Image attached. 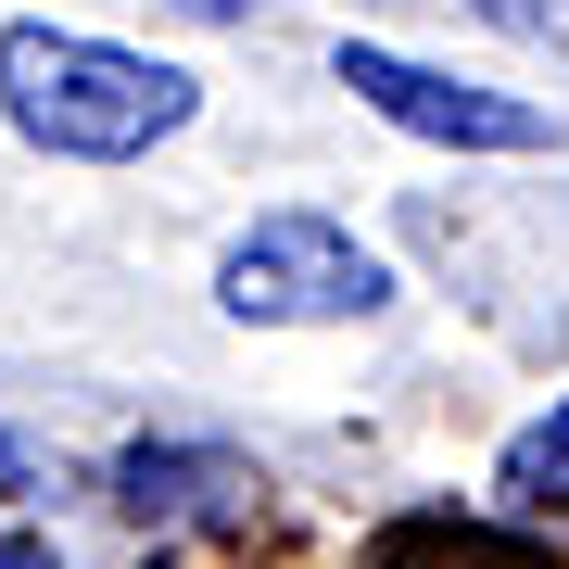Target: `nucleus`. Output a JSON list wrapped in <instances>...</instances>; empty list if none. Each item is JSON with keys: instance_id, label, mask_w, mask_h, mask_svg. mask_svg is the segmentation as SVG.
I'll use <instances>...</instances> for the list:
<instances>
[{"instance_id": "39448f33", "label": "nucleus", "mask_w": 569, "mask_h": 569, "mask_svg": "<svg viewBox=\"0 0 569 569\" xmlns=\"http://www.w3.org/2000/svg\"><path fill=\"white\" fill-rule=\"evenodd\" d=\"M367 569H569V557H545V545L507 531V519H406Z\"/></svg>"}, {"instance_id": "f257e3e1", "label": "nucleus", "mask_w": 569, "mask_h": 569, "mask_svg": "<svg viewBox=\"0 0 569 569\" xmlns=\"http://www.w3.org/2000/svg\"><path fill=\"white\" fill-rule=\"evenodd\" d=\"M0 114L51 164H140L203 114V77L89 26H0Z\"/></svg>"}, {"instance_id": "423d86ee", "label": "nucleus", "mask_w": 569, "mask_h": 569, "mask_svg": "<svg viewBox=\"0 0 569 569\" xmlns=\"http://www.w3.org/2000/svg\"><path fill=\"white\" fill-rule=\"evenodd\" d=\"M493 493H507L519 519H545V507H569V392H557V406H545V418L519 430L507 456H493Z\"/></svg>"}, {"instance_id": "20e7f679", "label": "nucleus", "mask_w": 569, "mask_h": 569, "mask_svg": "<svg viewBox=\"0 0 569 569\" xmlns=\"http://www.w3.org/2000/svg\"><path fill=\"white\" fill-rule=\"evenodd\" d=\"M253 456L228 443H127L114 456V507L140 531H190V519H253Z\"/></svg>"}, {"instance_id": "f03ea898", "label": "nucleus", "mask_w": 569, "mask_h": 569, "mask_svg": "<svg viewBox=\"0 0 569 569\" xmlns=\"http://www.w3.org/2000/svg\"><path fill=\"white\" fill-rule=\"evenodd\" d=\"M216 305L241 329H342V317H380L392 305V266L367 253L342 216L291 203V216H253L241 241L216 253Z\"/></svg>"}, {"instance_id": "6e6552de", "label": "nucleus", "mask_w": 569, "mask_h": 569, "mask_svg": "<svg viewBox=\"0 0 569 569\" xmlns=\"http://www.w3.org/2000/svg\"><path fill=\"white\" fill-rule=\"evenodd\" d=\"M178 13H190V26H253L266 0H178Z\"/></svg>"}, {"instance_id": "7ed1b4c3", "label": "nucleus", "mask_w": 569, "mask_h": 569, "mask_svg": "<svg viewBox=\"0 0 569 569\" xmlns=\"http://www.w3.org/2000/svg\"><path fill=\"white\" fill-rule=\"evenodd\" d=\"M342 89L380 127H406L430 152H557V114L519 102V89H481V77H443L418 51H380V39H342Z\"/></svg>"}, {"instance_id": "0eeeda50", "label": "nucleus", "mask_w": 569, "mask_h": 569, "mask_svg": "<svg viewBox=\"0 0 569 569\" xmlns=\"http://www.w3.org/2000/svg\"><path fill=\"white\" fill-rule=\"evenodd\" d=\"M456 13H481L493 39H557V0H456Z\"/></svg>"}, {"instance_id": "1a4fd4ad", "label": "nucleus", "mask_w": 569, "mask_h": 569, "mask_svg": "<svg viewBox=\"0 0 569 569\" xmlns=\"http://www.w3.org/2000/svg\"><path fill=\"white\" fill-rule=\"evenodd\" d=\"M0 569H63V557L39 545V531H0Z\"/></svg>"}]
</instances>
